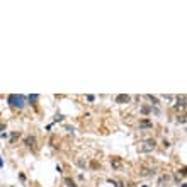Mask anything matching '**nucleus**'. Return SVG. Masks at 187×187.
I'll list each match as a JSON object with an SVG mask.
<instances>
[{
  "mask_svg": "<svg viewBox=\"0 0 187 187\" xmlns=\"http://www.w3.org/2000/svg\"><path fill=\"white\" fill-rule=\"evenodd\" d=\"M66 131H70V133H73V131H75V128H73V126H68V128H66Z\"/></svg>",
  "mask_w": 187,
  "mask_h": 187,
  "instance_id": "nucleus-13",
  "label": "nucleus"
},
{
  "mask_svg": "<svg viewBox=\"0 0 187 187\" xmlns=\"http://www.w3.org/2000/svg\"><path fill=\"white\" fill-rule=\"evenodd\" d=\"M111 163H112V167H114V168H119V167H121V160H119V158H112Z\"/></svg>",
  "mask_w": 187,
  "mask_h": 187,
  "instance_id": "nucleus-7",
  "label": "nucleus"
},
{
  "mask_svg": "<svg viewBox=\"0 0 187 187\" xmlns=\"http://www.w3.org/2000/svg\"><path fill=\"white\" fill-rule=\"evenodd\" d=\"M150 111H152V109H150V107H146V105L141 107V112H143V114H150Z\"/></svg>",
  "mask_w": 187,
  "mask_h": 187,
  "instance_id": "nucleus-9",
  "label": "nucleus"
},
{
  "mask_svg": "<svg viewBox=\"0 0 187 187\" xmlns=\"http://www.w3.org/2000/svg\"><path fill=\"white\" fill-rule=\"evenodd\" d=\"M155 148V139H146L143 146H139V152H152Z\"/></svg>",
  "mask_w": 187,
  "mask_h": 187,
  "instance_id": "nucleus-2",
  "label": "nucleus"
},
{
  "mask_svg": "<svg viewBox=\"0 0 187 187\" xmlns=\"http://www.w3.org/2000/svg\"><path fill=\"white\" fill-rule=\"evenodd\" d=\"M0 167H4V162H2V158H0Z\"/></svg>",
  "mask_w": 187,
  "mask_h": 187,
  "instance_id": "nucleus-14",
  "label": "nucleus"
},
{
  "mask_svg": "<svg viewBox=\"0 0 187 187\" xmlns=\"http://www.w3.org/2000/svg\"><path fill=\"white\" fill-rule=\"evenodd\" d=\"M186 105V95H182V97L177 99V104H175V107L177 109H180V107H184Z\"/></svg>",
  "mask_w": 187,
  "mask_h": 187,
  "instance_id": "nucleus-6",
  "label": "nucleus"
},
{
  "mask_svg": "<svg viewBox=\"0 0 187 187\" xmlns=\"http://www.w3.org/2000/svg\"><path fill=\"white\" fill-rule=\"evenodd\" d=\"M179 123H182V124L186 123V116H184V114H182V116H179Z\"/></svg>",
  "mask_w": 187,
  "mask_h": 187,
  "instance_id": "nucleus-11",
  "label": "nucleus"
},
{
  "mask_svg": "<svg viewBox=\"0 0 187 187\" xmlns=\"http://www.w3.org/2000/svg\"><path fill=\"white\" fill-rule=\"evenodd\" d=\"M7 100L14 109H22V107L26 105V100H27V99L24 97V95H21V94H10Z\"/></svg>",
  "mask_w": 187,
  "mask_h": 187,
  "instance_id": "nucleus-1",
  "label": "nucleus"
},
{
  "mask_svg": "<svg viewBox=\"0 0 187 187\" xmlns=\"http://www.w3.org/2000/svg\"><path fill=\"white\" fill-rule=\"evenodd\" d=\"M139 128H153V123L148 119H141L139 121Z\"/></svg>",
  "mask_w": 187,
  "mask_h": 187,
  "instance_id": "nucleus-5",
  "label": "nucleus"
},
{
  "mask_svg": "<svg viewBox=\"0 0 187 187\" xmlns=\"http://www.w3.org/2000/svg\"><path fill=\"white\" fill-rule=\"evenodd\" d=\"M65 184H66V187H75V182H73L71 179H66L65 180Z\"/></svg>",
  "mask_w": 187,
  "mask_h": 187,
  "instance_id": "nucleus-8",
  "label": "nucleus"
},
{
  "mask_svg": "<svg viewBox=\"0 0 187 187\" xmlns=\"http://www.w3.org/2000/svg\"><path fill=\"white\" fill-rule=\"evenodd\" d=\"M36 143H38L36 136H27V138L24 139V145L27 146V148H32V150H36Z\"/></svg>",
  "mask_w": 187,
  "mask_h": 187,
  "instance_id": "nucleus-3",
  "label": "nucleus"
},
{
  "mask_svg": "<svg viewBox=\"0 0 187 187\" xmlns=\"http://www.w3.org/2000/svg\"><path fill=\"white\" fill-rule=\"evenodd\" d=\"M87 100H89V102H94V100H95V97H94V95H87Z\"/></svg>",
  "mask_w": 187,
  "mask_h": 187,
  "instance_id": "nucleus-12",
  "label": "nucleus"
},
{
  "mask_svg": "<svg viewBox=\"0 0 187 187\" xmlns=\"http://www.w3.org/2000/svg\"><path fill=\"white\" fill-rule=\"evenodd\" d=\"M129 95H126V94H119L118 97H116V102H118V104H128V102H129Z\"/></svg>",
  "mask_w": 187,
  "mask_h": 187,
  "instance_id": "nucleus-4",
  "label": "nucleus"
},
{
  "mask_svg": "<svg viewBox=\"0 0 187 187\" xmlns=\"http://www.w3.org/2000/svg\"><path fill=\"white\" fill-rule=\"evenodd\" d=\"M146 97L150 99V100H152L153 104H158V99H157V97H153V95H146Z\"/></svg>",
  "mask_w": 187,
  "mask_h": 187,
  "instance_id": "nucleus-10",
  "label": "nucleus"
}]
</instances>
